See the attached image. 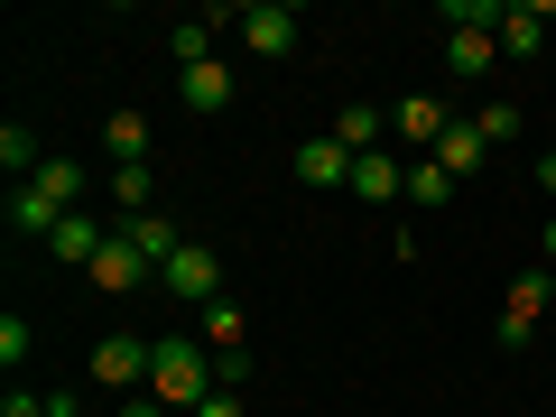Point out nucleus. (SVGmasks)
I'll return each instance as SVG.
<instances>
[{
  "label": "nucleus",
  "mask_w": 556,
  "mask_h": 417,
  "mask_svg": "<svg viewBox=\"0 0 556 417\" xmlns=\"http://www.w3.org/2000/svg\"><path fill=\"white\" fill-rule=\"evenodd\" d=\"M251 380V353H214V390H241Z\"/></svg>",
  "instance_id": "bb28decb"
},
{
  "label": "nucleus",
  "mask_w": 556,
  "mask_h": 417,
  "mask_svg": "<svg viewBox=\"0 0 556 417\" xmlns=\"http://www.w3.org/2000/svg\"><path fill=\"white\" fill-rule=\"evenodd\" d=\"M93 390L139 399V390H149V343H139V334H102L93 343Z\"/></svg>",
  "instance_id": "20e7f679"
},
{
  "label": "nucleus",
  "mask_w": 556,
  "mask_h": 417,
  "mask_svg": "<svg viewBox=\"0 0 556 417\" xmlns=\"http://www.w3.org/2000/svg\"><path fill=\"white\" fill-rule=\"evenodd\" d=\"M149 399L177 417H195L204 399H214V353H204V334H177L167 325L159 343H149Z\"/></svg>",
  "instance_id": "f257e3e1"
},
{
  "label": "nucleus",
  "mask_w": 556,
  "mask_h": 417,
  "mask_svg": "<svg viewBox=\"0 0 556 417\" xmlns=\"http://www.w3.org/2000/svg\"><path fill=\"white\" fill-rule=\"evenodd\" d=\"M445 121H455V112H445V93H399V112H390V130L408 139L417 159H427V149H437V139H445Z\"/></svg>",
  "instance_id": "0eeeda50"
},
{
  "label": "nucleus",
  "mask_w": 556,
  "mask_h": 417,
  "mask_svg": "<svg viewBox=\"0 0 556 417\" xmlns=\"http://www.w3.org/2000/svg\"><path fill=\"white\" fill-rule=\"evenodd\" d=\"M0 167H10V177H38V167H47V149H38V130H28V121H10V130H0Z\"/></svg>",
  "instance_id": "4be33fe9"
},
{
  "label": "nucleus",
  "mask_w": 556,
  "mask_h": 417,
  "mask_svg": "<svg viewBox=\"0 0 556 417\" xmlns=\"http://www.w3.org/2000/svg\"><path fill=\"white\" fill-rule=\"evenodd\" d=\"M28 343H38V334H28L20 316H0V362H10V371H20V362H28Z\"/></svg>",
  "instance_id": "a878e982"
},
{
  "label": "nucleus",
  "mask_w": 556,
  "mask_h": 417,
  "mask_svg": "<svg viewBox=\"0 0 556 417\" xmlns=\"http://www.w3.org/2000/svg\"><path fill=\"white\" fill-rule=\"evenodd\" d=\"M223 28H241L232 10H195V20L167 28V56H177V75H186V65H214V38H223Z\"/></svg>",
  "instance_id": "6e6552de"
},
{
  "label": "nucleus",
  "mask_w": 556,
  "mask_h": 417,
  "mask_svg": "<svg viewBox=\"0 0 556 417\" xmlns=\"http://www.w3.org/2000/svg\"><path fill=\"white\" fill-rule=\"evenodd\" d=\"M473 130L492 139V149H510V139H519V102H482V112H473Z\"/></svg>",
  "instance_id": "393cba45"
},
{
  "label": "nucleus",
  "mask_w": 556,
  "mask_h": 417,
  "mask_svg": "<svg viewBox=\"0 0 556 417\" xmlns=\"http://www.w3.org/2000/svg\"><path fill=\"white\" fill-rule=\"evenodd\" d=\"M538 186H547V195H556V149H547V159H538Z\"/></svg>",
  "instance_id": "2f4dec72"
},
{
  "label": "nucleus",
  "mask_w": 556,
  "mask_h": 417,
  "mask_svg": "<svg viewBox=\"0 0 556 417\" xmlns=\"http://www.w3.org/2000/svg\"><path fill=\"white\" fill-rule=\"evenodd\" d=\"M298 177L316 186V195H325V186H353V149H343L334 130H316V139H298Z\"/></svg>",
  "instance_id": "f8f14e48"
},
{
  "label": "nucleus",
  "mask_w": 556,
  "mask_h": 417,
  "mask_svg": "<svg viewBox=\"0 0 556 417\" xmlns=\"http://www.w3.org/2000/svg\"><path fill=\"white\" fill-rule=\"evenodd\" d=\"M47 417H84V399L75 390H47Z\"/></svg>",
  "instance_id": "cd10ccee"
},
{
  "label": "nucleus",
  "mask_w": 556,
  "mask_h": 417,
  "mask_svg": "<svg viewBox=\"0 0 556 417\" xmlns=\"http://www.w3.org/2000/svg\"><path fill=\"white\" fill-rule=\"evenodd\" d=\"M102 186H112V204H121V214H149V204H159V167H112Z\"/></svg>",
  "instance_id": "5701e85b"
},
{
  "label": "nucleus",
  "mask_w": 556,
  "mask_h": 417,
  "mask_svg": "<svg viewBox=\"0 0 556 417\" xmlns=\"http://www.w3.org/2000/svg\"><path fill=\"white\" fill-rule=\"evenodd\" d=\"M538 325H556V278H547V269H519V278H510V298H501L492 343H501V353H519Z\"/></svg>",
  "instance_id": "f03ea898"
},
{
  "label": "nucleus",
  "mask_w": 556,
  "mask_h": 417,
  "mask_svg": "<svg viewBox=\"0 0 556 417\" xmlns=\"http://www.w3.org/2000/svg\"><path fill=\"white\" fill-rule=\"evenodd\" d=\"M325 130H334L343 149H353V159H371V149H390V112H380V102H343V112L325 121Z\"/></svg>",
  "instance_id": "ddd939ff"
},
{
  "label": "nucleus",
  "mask_w": 556,
  "mask_h": 417,
  "mask_svg": "<svg viewBox=\"0 0 556 417\" xmlns=\"http://www.w3.org/2000/svg\"><path fill=\"white\" fill-rule=\"evenodd\" d=\"M538 269H556V223H547V232H538Z\"/></svg>",
  "instance_id": "7c9ffc66"
},
{
  "label": "nucleus",
  "mask_w": 556,
  "mask_h": 417,
  "mask_svg": "<svg viewBox=\"0 0 556 417\" xmlns=\"http://www.w3.org/2000/svg\"><path fill=\"white\" fill-rule=\"evenodd\" d=\"M28 186H38V195L56 204V214H84V195H93V167H75V159H47Z\"/></svg>",
  "instance_id": "2eb2a0df"
},
{
  "label": "nucleus",
  "mask_w": 556,
  "mask_h": 417,
  "mask_svg": "<svg viewBox=\"0 0 556 417\" xmlns=\"http://www.w3.org/2000/svg\"><path fill=\"white\" fill-rule=\"evenodd\" d=\"M427 159H437V167H445V177H473V167H482V159H492V139H482V130H473V121H445V139H437V149H427Z\"/></svg>",
  "instance_id": "dca6fc26"
},
{
  "label": "nucleus",
  "mask_w": 556,
  "mask_h": 417,
  "mask_svg": "<svg viewBox=\"0 0 556 417\" xmlns=\"http://www.w3.org/2000/svg\"><path fill=\"white\" fill-rule=\"evenodd\" d=\"M102 241H112V232H102L93 214H65L56 232H47V260H75V269H93V251H102Z\"/></svg>",
  "instance_id": "a211bd4d"
},
{
  "label": "nucleus",
  "mask_w": 556,
  "mask_h": 417,
  "mask_svg": "<svg viewBox=\"0 0 556 417\" xmlns=\"http://www.w3.org/2000/svg\"><path fill=\"white\" fill-rule=\"evenodd\" d=\"M195 334H204V353H251V343H241V306H232V298H214V306H204V316H195Z\"/></svg>",
  "instance_id": "412c9836"
},
{
  "label": "nucleus",
  "mask_w": 556,
  "mask_h": 417,
  "mask_svg": "<svg viewBox=\"0 0 556 417\" xmlns=\"http://www.w3.org/2000/svg\"><path fill=\"white\" fill-rule=\"evenodd\" d=\"M102 149H112V167H149V112H112Z\"/></svg>",
  "instance_id": "aec40b11"
},
{
  "label": "nucleus",
  "mask_w": 556,
  "mask_h": 417,
  "mask_svg": "<svg viewBox=\"0 0 556 417\" xmlns=\"http://www.w3.org/2000/svg\"><path fill=\"white\" fill-rule=\"evenodd\" d=\"M159 278H167V298H186V306H195V316H204V306L223 298V251H204V241H186V251L167 260Z\"/></svg>",
  "instance_id": "39448f33"
},
{
  "label": "nucleus",
  "mask_w": 556,
  "mask_h": 417,
  "mask_svg": "<svg viewBox=\"0 0 556 417\" xmlns=\"http://www.w3.org/2000/svg\"><path fill=\"white\" fill-rule=\"evenodd\" d=\"M0 214H10V232H20V241H47V232H56V223H65L56 204L38 195V186H10V204H0Z\"/></svg>",
  "instance_id": "6ab92c4d"
},
{
  "label": "nucleus",
  "mask_w": 556,
  "mask_h": 417,
  "mask_svg": "<svg viewBox=\"0 0 556 417\" xmlns=\"http://www.w3.org/2000/svg\"><path fill=\"white\" fill-rule=\"evenodd\" d=\"M149 278H159V269H149V260H139V251H130L121 232H112V241L93 251V288H102V298H139Z\"/></svg>",
  "instance_id": "423d86ee"
},
{
  "label": "nucleus",
  "mask_w": 556,
  "mask_h": 417,
  "mask_svg": "<svg viewBox=\"0 0 556 417\" xmlns=\"http://www.w3.org/2000/svg\"><path fill=\"white\" fill-rule=\"evenodd\" d=\"M343 195H362V204H399V195H408V159H399V149L353 159V186H343Z\"/></svg>",
  "instance_id": "1a4fd4ad"
},
{
  "label": "nucleus",
  "mask_w": 556,
  "mask_h": 417,
  "mask_svg": "<svg viewBox=\"0 0 556 417\" xmlns=\"http://www.w3.org/2000/svg\"><path fill=\"white\" fill-rule=\"evenodd\" d=\"M492 65H501V38H492V28H455V38H445V75H455V84H482Z\"/></svg>",
  "instance_id": "4468645a"
},
{
  "label": "nucleus",
  "mask_w": 556,
  "mask_h": 417,
  "mask_svg": "<svg viewBox=\"0 0 556 417\" xmlns=\"http://www.w3.org/2000/svg\"><path fill=\"white\" fill-rule=\"evenodd\" d=\"M547 334H556V325H547Z\"/></svg>",
  "instance_id": "473e14b6"
},
{
  "label": "nucleus",
  "mask_w": 556,
  "mask_h": 417,
  "mask_svg": "<svg viewBox=\"0 0 556 417\" xmlns=\"http://www.w3.org/2000/svg\"><path fill=\"white\" fill-rule=\"evenodd\" d=\"M298 38H306V10L298 0H251L241 10V56H298Z\"/></svg>",
  "instance_id": "7ed1b4c3"
},
{
  "label": "nucleus",
  "mask_w": 556,
  "mask_h": 417,
  "mask_svg": "<svg viewBox=\"0 0 556 417\" xmlns=\"http://www.w3.org/2000/svg\"><path fill=\"white\" fill-rule=\"evenodd\" d=\"M177 102H186V112H223V102H232V65H186V75H177Z\"/></svg>",
  "instance_id": "f3484780"
},
{
  "label": "nucleus",
  "mask_w": 556,
  "mask_h": 417,
  "mask_svg": "<svg viewBox=\"0 0 556 417\" xmlns=\"http://www.w3.org/2000/svg\"><path fill=\"white\" fill-rule=\"evenodd\" d=\"M408 204H417V214H437V204H455V177H445L437 159H408Z\"/></svg>",
  "instance_id": "b1692460"
},
{
  "label": "nucleus",
  "mask_w": 556,
  "mask_h": 417,
  "mask_svg": "<svg viewBox=\"0 0 556 417\" xmlns=\"http://www.w3.org/2000/svg\"><path fill=\"white\" fill-rule=\"evenodd\" d=\"M547 278H556V269H547Z\"/></svg>",
  "instance_id": "72a5a7b5"
},
{
  "label": "nucleus",
  "mask_w": 556,
  "mask_h": 417,
  "mask_svg": "<svg viewBox=\"0 0 556 417\" xmlns=\"http://www.w3.org/2000/svg\"><path fill=\"white\" fill-rule=\"evenodd\" d=\"M195 417H241V399H232V390H214V399H204Z\"/></svg>",
  "instance_id": "c85d7f7f"
},
{
  "label": "nucleus",
  "mask_w": 556,
  "mask_h": 417,
  "mask_svg": "<svg viewBox=\"0 0 556 417\" xmlns=\"http://www.w3.org/2000/svg\"><path fill=\"white\" fill-rule=\"evenodd\" d=\"M112 232H121V241H130V251H139V260H149V269H167V260H177V251H186V241H177V223H167V214H159V204H149V214H121V223H112Z\"/></svg>",
  "instance_id": "9b49d317"
},
{
  "label": "nucleus",
  "mask_w": 556,
  "mask_h": 417,
  "mask_svg": "<svg viewBox=\"0 0 556 417\" xmlns=\"http://www.w3.org/2000/svg\"><path fill=\"white\" fill-rule=\"evenodd\" d=\"M121 417H177V408H159V399H121Z\"/></svg>",
  "instance_id": "c756f323"
},
{
  "label": "nucleus",
  "mask_w": 556,
  "mask_h": 417,
  "mask_svg": "<svg viewBox=\"0 0 556 417\" xmlns=\"http://www.w3.org/2000/svg\"><path fill=\"white\" fill-rule=\"evenodd\" d=\"M547 20H556V0H510V10H501V56H538V47H547Z\"/></svg>",
  "instance_id": "9d476101"
}]
</instances>
